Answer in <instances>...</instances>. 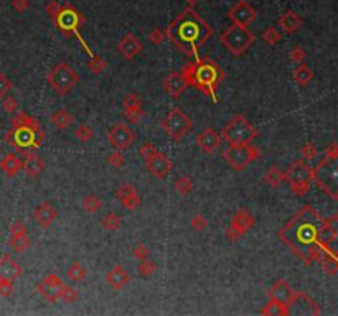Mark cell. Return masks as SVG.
Masks as SVG:
<instances>
[{"label":"cell","instance_id":"cell-31","mask_svg":"<svg viewBox=\"0 0 338 316\" xmlns=\"http://www.w3.org/2000/svg\"><path fill=\"white\" fill-rule=\"evenodd\" d=\"M292 77H294L295 84L300 86V87H305L309 86L312 81H314V71H312L307 64H297V68L294 69V72H292Z\"/></svg>","mask_w":338,"mask_h":316},{"label":"cell","instance_id":"cell-46","mask_svg":"<svg viewBox=\"0 0 338 316\" xmlns=\"http://www.w3.org/2000/svg\"><path fill=\"white\" fill-rule=\"evenodd\" d=\"M280 38H282V35H280V32L277 28H274V27H269V28H266V32L263 33V40L266 41L268 45H275V43H279Z\"/></svg>","mask_w":338,"mask_h":316},{"label":"cell","instance_id":"cell-16","mask_svg":"<svg viewBox=\"0 0 338 316\" xmlns=\"http://www.w3.org/2000/svg\"><path fill=\"white\" fill-rule=\"evenodd\" d=\"M61 287H63L61 278L56 275V273H48V275L37 285V290L48 303H56L60 300Z\"/></svg>","mask_w":338,"mask_h":316},{"label":"cell","instance_id":"cell-22","mask_svg":"<svg viewBox=\"0 0 338 316\" xmlns=\"http://www.w3.org/2000/svg\"><path fill=\"white\" fill-rule=\"evenodd\" d=\"M187 87L188 84L185 81V76L182 74V71H173L163 79V89H165V92L172 99H178L185 92Z\"/></svg>","mask_w":338,"mask_h":316},{"label":"cell","instance_id":"cell-32","mask_svg":"<svg viewBox=\"0 0 338 316\" xmlns=\"http://www.w3.org/2000/svg\"><path fill=\"white\" fill-rule=\"evenodd\" d=\"M50 122L51 126L56 127L58 130H66V128L71 126V122H73V116H71L66 109H58V111L51 114Z\"/></svg>","mask_w":338,"mask_h":316},{"label":"cell","instance_id":"cell-29","mask_svg":"<svg viewBox=\"0 0 338 316\" xmlns=\"http://www.w3.org/2000/svg\"><path fill=\"white\" fill-rule=\"evenodd\" d=\"M0 170H2L8 178H13V176H17L20 170H22V160L18 158L17 153L3 155V158L0 160Z\"/></svg>","mask_w":338,"mask_h":316},{"label":"cell","instance_id":"cell-17","mask_svg":"<svg viewBox=\"0 0 338 316\" xmlns=\"http://www.w3.org/2000/svg\"><path fill=\"white\" fill-rule=\"evenodd\" d=\"M228 18L231 20L233 23L248 27L249 23H253L256 20V10L249 2H246V0H239V2L228 12Z\"/></svg>","mask_w":338,"mask_h":316},{"label":"cell","instance_id":"cell-7","mask_svg":"<svg viewBox=\"0 0 338 316\" xmlns=\"http://www.w3.org/2000/svg\"><path fill=\"white\" fill-rule=\"evenodd\" d=\"M53 23L56 25V28H58L63 35H66V36L74 35L76 38L81 41L83 48L89 53V56L94 55L93 51L89 50V46L83 41L81 35H79V27L84 23V17L74 7H71V5H63L61 10H60V13H58V17L53 20Z\"/></svg>","mask_w":338,"mask_h":316},{"label":"cell","instance_id":"cell-27","mask_svg":"<svg viewBox=\"0 0 338 316\" xmlns=\"http://www.w3.org/2000/svg\"><path fill=\"white\" fill-rule=\"evenodd\" d=\"M106 282H107V285H109L111 288L122 290V288H126L127 285H129L131 277H129V273H127L121 265H114L109 272L106 273Z\"/></svg>","mask_w":338,"mask_h":316},{"label":"cell","instance_id":"cell-25","mask_svg":"<svg viewBox=\"0 0 338 316\" xmlns=\"http://www.w3.org/2000/svg\"><path fill=\"white\" fill-rule=\"evenodd\" d=\"M22 168L23 172L27 173L30 178H35V176L42 175L45 170V162L38 157L35 152H25L22 155Z\"/></svg>","mask_w":338,"mask_h":316},{"label":"cell","instance_id":"cell-54","mask_svg":"<svg viewBox=\"0 0 338 316\" xmlns=\"http://www.w3.org/2000/svg\"><path fill=\"white\" fill-rule=\"evenodd\" d=\"M132 252H134V257L137 258V262L144 260V258H147L148 255H150V251H148V247L145 244H137Z\"/></svg>","mask_w":338,"mask_h":316},{"label":"cell","instance_id":"cell-28","mask_svg":"<svg viewBox=\"0 0 338 316\" xmlns=\"http://www.w3.org/2000/svg\"><path fill=\"white\" fill-rule=\"evenodd\" d=\"M279 28H282L284 33L292 35V33H297L302 27V18L300 15H297L294 10H285L284 15H280L279 18Z\"/></svg>","mask_w":338,"mask_h":316},{"label":"cell","instance_id":"cell-21","mask_svg":"<svg viewBox=\"0 0 338 316\" xmlns=\"http://www.w3.org/2000/svg\"><path fill=\"white\" fill-rule=\"evenodd\" d=\"M221 142H223L221 135L211 127L204 128V130L202 133H198V137H197L198 147L202 148L203 153H208V155L216 152V150L221 147Z\"/></svg>","mask_w":338,"mask_h":316},{"label":"cell","instance_id":"cell-18","mask_svg":"<svg viewBox=\"0 0 338 316\" xmlns=\"http://www.w3.org/2000/svg\"><path fill=\"white\" fill-rule=\"evenodd\" d=\"M295 290L290 287L287 280H284V278H280V280L275 282L272 287L268 290V297L270 300H275V302L285 305L287 308H290L292 302H294L295 298Z\"/></svg>","mask_w":338,"mask_h":316},{"label":"cell","instance_id":"cell-19","mask_svg":"<svg viewBox=\"0 0 338 316\" xmlns=\"http://www.w3.org/2000/svg\"><path fill=\"white\" fill-rule=\"evenodd\" d=\"M114 194H116L117 201H119V203L124 206L126 209L134 211V209H137L142 204L140 194L137 193V190L134 188V185H131V183L121 185L119 188L116 190Z\"/></svg>","mask_w":338,"mask_h":316},{"label":"cell","instance_id":"cell-20","mask_svg":"<svg viewBox=\"0 0 338 316\" xmlns=\"http://www.w3.org/2000/svg\"><path fill=\"white\" fill-rule=\"evenodd\" d=\"M142 50H144V46H142L140 40L137 38L134 33L124 35L122 36V40L117 43V51H119V55L127 61L134 60L137 55H140Z\"/></svg>","mask_w":338,"mask_h":316},{"label":"cell","instance_id":"cell-39","mask_svg":"<svg viewBox=\"0 0 338 316\" xmlns=\"http://www.w3.org/2000/svg\"><path fill=\"white\" fill-rule=\"evenodd\" d=\"M175 191L180 194H190L193 191V181L190 176H180L175 180Z\"/></svg>","mask_w":338,"mask_h":316},{"label":"cell","instance_id":"cell-52","mask_svg":"<svg viewBox=\"0 0 338 316\" xmlns=\"http://www.w3.org/2000/svg\"><path fill=\"white\" fill-rule=\"evenodd\" d=\"M157 152H158V148L153 143H150V142L142 143L140 148H139V153L142 155V158H144V160H147L148 157H152V155L157 153Z\"/></svg>","mask_w":338,"mask_h":316},{"label":"cell","instance_id":"cell-43","mask_svg":"<svg viewBox=\"0 0 338 316\" xmlns=\"http://www.w3.org/2000/svg\"><path fill=\"white\" fill-rule=\"evenodd\" d=\"M300 153H302V158H304L305 162H314V160L319 158V148H317L312 142L305 143L304 147H302Z\"/></svg>","mask_w":338,"mask_h":316},{"label":"cell","instance_id":"cell-60","mask_svg":"<svg viewBox=\"0 0 338 316\" xmlns=\"http://www.w3.org/2000/svg\"><path fill=\"white\" fill-rule=\"evenodd\" d=\"M324 157L330 158V160H337V158H338V145H337L335 142H334V143H330L329 147L325 148Z\"/></svg>","mask_w":338,"mask_h":316},{"label":"cell","instance_id":"cell-35","mask_svg":"<svg viewBox=\"0 0 338 316\" xmlns=\"http://www.w3.org/2000/svg\"><path fill=\"white\" fill-rule=\"evenodd\" d=\"M8 246L13 249L15 252L22 253L30 247V237L28 234H18V236H10Z\"/></svg>","mask_w":338,"mask_h":316},{"label":"cell","instance_id":"cell-34","mask_svg":"<svg viewBox=\"0 0 338 316\" xmlns=\"http://www.w3.org/2000/svg\"><path fill=\"white\" fill-rule=\"evenodd\" d=\"M264 181L269 186H272V188H277V186L284 181V172L277 167V165H272V167L264 173Z\"/></svg>","mask_w":338,"mask_h":316},{"label":"cell","instance_id":"cell-15","mask_svg":"<svg viewBox=\"0 0 338 316\" xmlns=\"http://www.w3.org/2000/svg\"><path fill=\"white\" fill-rule=\"evenodd\" d=\"M122 117L127 124H137L144 117V102L137 94H127L122 101Z\"/></svg>","mask_w":338,"mask_h":316},{"label":"cell","instance_id":"cell-59","mask_svg":"<svg viewBox=\"0 0 338 316\" xmlns=\"http://www.w3.org/2000/svg\"><path fill=\"white\" fill-rule=\"evenodd\" d=\"M30 7V0H12V8L15 12L22 13Z\"/></svg>","mask_w":338,"mask_h":316},{"label":"cell","instance_id":"cell-9","mask_svg":"<svg viewBox=\"0 0 338 316\" xmlns=\"http://www.w3.org/2000/svg\"><path fill=\"white\" fill-rule=\"evenodd\" d=\"M259 157H261V150L258 147H254V145H251V143L229 145V148H226L223 152V158L226 160V163L231 168L238 170V172L246 170Z\"/></svg>","mask_w":338,"mask_h":316},{"label":"cell","instance_id":"cell-33","mask_svg":"<svg viewBox=\"0 0 338 316\" xmlns=\"http://www.w3.org/2000/svg\"><path fill=\"white\" fill-rule=\"evenodd\" d=\"M261 315H277V316H287L290 315V308H287L285 305L275 302V300H270L268 305H264L263 308H261Z\"/></svg>","mask_w":338,"mask_h":316},{"label":"cell","instance_id":"cell-2","mask_svg":"<svg viewBox=\"0 0 338 316\" xmlns=\"http://www.w3.org/2000/svg\"><path fill=\"white\" fill-rule=\"evenodd\" d=\"M163 32L178 51L193 60L198 58L200 48L214 33L211 25L206 23V20H203L193 7L182 10L180 15H177Z\"/></svg>","mask_w":338,"mask_h":316},{"label":"cell","instance_id":"cell-36","mask_svg":"<svg viewBox=\"0 0 338 316\" xmlns=\"http://www.w3.org/2000/svg\"><path fill=\"white\" fill-rule=\"evenodd\" d=\"M66 275L71 282H83L86 275H88V270L81 265L79 262H73L68 268V272H66Z\"/></svg>","mask_w":338,"mask_h":316},{"label":"cell","instance_id":"cell-12","mask_svg":"<svg viewBox=\"0 0 338 316\" xmlns=\"http://www.w3.org/2000/svg\"><path fill=\"white\" fill-rule=\"evenodd\" d=\"M107 142L111 143V147L119 152H126L127 148L132 147V143L135 142V132L124 122L116 124L107 133Z\"/></svg>","mask_w":338,"mask_h":316},{"label":"cell","instance_id":"cell-42","mask_svg":"<svg viewBox=\"0 0 338 316\" xmlns=\"http://www.w3.org/2000/svg\"><path fill=\"white\" fill-rule=\"evenodd\" d=\"M74 137L78 138V140H79L81 143H88L89 140H93L94 130H93V128H91L89 126H86V124H83V126H79L78 128H76Z\"/></svg>","mask_w":338,"mask_h":316},{"label":"cell","instance_id":"cell-6","mask_svg":"<svg viewBox=\"0 0 338 316\" xmlns=\"http://www.w3.org/2000/svg\"><path fill=\"white\" fill-rule=\"evenodd\" d=\"M256 137H258V128L241 114L234 116L221 132V138H224L229 145L251 143Z\"/></svg>","mask_w":338,"mask_h":316},{"label":"cell","instance_id":"cell-10","mask_svg":"<svg viewBox=\"0 0 338 316\" xmlns=\"http://www.w3.org/2000/svg\"><path fill=\"white\" fill-rule=\"evenodd\" d=\"M47 81L56 94L66 96L76 84H78L79 74L71 68L69 64L61 63V64H56L55 68L48 72Z\"/></svg>","mask_w":338,"mask_h":316},{"label":"cell","instance_id":"cell-41","mask_svg":"<svg viewBox=\"0 0 338 316\" xmlns=\"http://www.w3.org/2000/svg\"><path fill=\"white\" fill-rule=\"evenodd\" d=\"M83 208L84 211H88L89 214H94V212H97L102 208V201L97 198L96 194H88L83 199Z\"/></svg>","mask_w":338,"mask_h":316},{"label":"cell","instance_id":"cell-30","mask_svg":"<svg viewBox=\"0 0 338 316\" xmlns=\"http://www.w3.org/2000/svg\"><path fill=\"white\" fill-rule=\"evenodd\" d=\"M319 262L322 263V268H324L327 275L334 277L338 273V260H337L335 249H325V251H322Z\"/></svg>","mask_w":338,"mask_h":316},{"label":"cell","instance_id":"cell-44","mask_svg":"<svg viewBox=\"0 0 338 316\" xmlns=\"http://www.w3.org/2000/svg\"><path fill=\"white\" fill-rule=\"evenodd\" d=\"M88 68L93 71L94 74H101V72L107 68V63L101 58V56L93 55V56H91V60L88 61Z\"/></svg>","mask_w":338,"mask_h":316},{"label":"cell","instance_id":"cell-62","mask_svg":"<svg viewBox=\"0 0 338 316\" xmlns=\"http://www.w3.org/2000/svg\"><path fill=\"white\" fill-rule=\"evenodd\" d=\"M0 157H2V148H0Z\"/></svg>","mask_w":338,"mask_h":316},{"label":"cell","instance_id":"cell-55","mask_svg":"<svg viewBox=\"0 0 338 316\" xmlns=\"http://www.w3.org/2000/svg\"><path fill=\"white\" fill-rule=\"evenodd\" d=\"M148 40H150L153 45H162V41L165 40V32L160 28H153L152 32L148 33Z\"/></svg>","mask_w":338,"mask_h":316},{"label":"cell","instance_id":"cell-40","mask_svg":"<svg viewBox=\"0 0 338 316\" xmlns=\"http://www.w3.org/2000/svg\"><path fill=\"white\" fill-rule=\"evenodd\" d=\"M137 272H139V275H142V277H152L153 273L157 272V265H155V262L147 257L144 260H139Z\"/></svg>","mask_w":338,"mask_h":316},{"label":"cell","instance_id":"cell-8","mask_svg":"<svg viewBox=\"0 0 338 316\" xmlns=\"http://www.w3.org/2000/svg\"><path fill=\"white\" fill-rule=\"evenodd\" d=\"M338 168H337V160H330L324 157V160H320V163L314 168V178L312 181H315L317 186H320V190H324L332 199H338L337 193V180H338Z\"/></svg>","mask_w":338,"mask_h":316},{"label":"cell","instance_id":"cell-1","mask_svg":"<svg viewBox=\"0 0 338 316\" xmlns=\"http://www.w3.org/2000/svg\"><path fill=\"white\" fill-rule=\"evenodd\" d=\"M337 216L324 217L312 206H304L287 224L277 232L279 239L287 246L305 265L319 262L325 249H335Z\"/></svg>","mask_w":338,"mask_h":316},{"label":"cell","instance_id":"cell-26","mask_svg":"<svg viewBox=\"0 0 338 316\" xmlns=\"http://www.w3.org/2000/svg\"><path fill=\"white\" fill-rule=\"evenodd\" d=\"M254 224H256L254 216L251 214L248 209H239V211L234 212V216L231 217V224L229 226L234 227V229L239 231L244 236L246 232H249L251 229H253Z\"/></svg>","mask_w":338,"mask_h":316},{"label":"cell","instance_id":"cell-49","mask_svg":"<svg viewBox=\"0 0 338 316\" xmlns=\"http://www.w3.org/2000/svg\"><path fill=\"white\" fill-rule=\"evenodd\" d=\"M289 56H290V61L300 64V63H304V60L307 58V51L302 48V46H294V48L289 51Z\"/></svg>","mask_w":338,"mask_h":316},{"label":"cell","instance_id":"cell-38","mask_svg":"<svg viewBox=\"0 0 338 316\" xmlns=\"http://www.w3.org/2000/svg\"><path fill=\"white\" fill-rule=\"evenodd\" d=\"M101 226L104 227L106 231H117L122 226V221L116 212H107V214L102 217Z\"/></svg>","mask_w":338,"mask_h":316},{"label":"cell","instance_id":"cell-58","mask_svg":"<svg viewBox=\"0 0 338 316\" xmlns=\"http://www.w3.org/2000/svg\"><path fill=\"white\" fill-rule=\"evenodd\" d=\"M224 236H226V239H228L229 242H238V241L243 237L241 232L236 231V229H234V227H231V226H228V229H226V232H224Z\"/></svg>","mask_w":338,"mask_h":316},{"label":"cell","instance_id":"cell-51","mask_svg":"<svg viewBox=\"0 0 338 316\" xmlns=\"http://www.w3.org/2000/svg\"><path fill=\"white\" fill-rule=\"evenodd\" d=\"M13 295V282L5 280V278H0V297L8 298Z\"/></svg>","mask_w":338,"mask_h":316},{"label":"cell","instance_id":"cell-3","mask_svg":"<svg viewBox=\"0 0 338 316\" xmlns=\"http://www.w3.org/2000/svg\"><path fill=\"white\" fill-rule=\"evenodd\" d=\"M182 74L185 76V81L188 86H193L195 89L203 92L204 96L211 97L213 102H218L216 97V87L221 84L224 79V71L221 69L216 61L211 58H195L192 63L183 66Z\"/></svg>","mask_w":338,"mask_h":316},{"label":"cell","instance_id":"cell-14","mask_svg":"<svg viewBox=\"0 0 338 316\" xmlns=\"http://www.w3.org/2000/svg\"><path fill=\"white\" fill-rule=\"evenodd\" d=\"M145 168L153 178L157 180H165L168 173L172 172V160L167 157L165 153H162L158 150L157 153H153L152 157L145 160Z\"/></svg>","mask_w":338,"mask_h":316},{"label":"cell","instance_id":"cell-57","mask_svg":"<svg viewBox=\"0 0 338 316\" xmlns=\"http://www.w3.org/2000/svg\"><path fill=\"white\" fill-rule=\"evenodd\" d=\"M61 7H63V5H61L60 2H56V0H53V2H50V3L47 5V13H48V17H50L51 20H55L56 17H58V13H60Z\"/></svg>","mask_w":338,"mask_h":316},{"label":"cell","instance_id":"cell-50","mask_svg":"<svg viewBox=\"0 0 338 316\" xmlns=\"http://www.w3.org/2000/svg\"><path fill=\"white\" fill-rule=\"evenodd\" d=\"M190 224L195 231H198V232H202L204 231L208 227V219L204 217L203 214H197V216H193L192 217V221H190Z\"/></svg>","mask_w":338,"mask_h":316},{"label":"cell","instance_id":"cell-37","mask_svg":"<svg viewBox=\"0 0 338 316\" xmlns=\"http://www.w3.org/2000/svg\"><path fill=\"white\" fill-rule=\"evenodd\" d=\"M35 124H38V119L35 117H30L27 112L23 111H18L13 114V119H12V127H20V126H35Z\"/></svg>","mask_w":338,"mask_h":316},{"label":"cell","instance_id":"cell-5","mask_svg":"<svg viewBox=\"0 0 338 316\" xmlns=\"http://www.w3.org/2000/svg\"><path fill=\"white\" fill-rule=\"evenodd\" d=\"M254 40V33L248 27H243V25L238 23H233L231 27H228L219 35V41L233 56H243L253 46Z\"/></svg>","mask_w":338,"mask_h":316},{"label":"cell","instance_id":"cell-45","mask_svg":"<svg viewBox=\"0 0 338 316\" xmlns=\"http://www.w3.org/2000/svg\"><path fill=\"white\" fill-rule=\"evenodd\" d=\"M60 298H63L65 302H68V303H74L76 300H78V290L73 288L71 285L63 283V287L60 290Z\"/></svg>","mask_w":338,"mask_h":316},{"label":"cell","instance_id":"cell-23","mask_svg":"<svg viewBox=\"0 0 338 316\" xmlns=\"http://www.w3.org/2000/svg\"><path fill=\"white\" fill-rule=\"evenodd\" d=\"M22 275H23V268L20 267L8 253L0 255V278H5V280H10L15 283Z\"/></svg>","mask_w":338,"mask_h":316},{"label":"cell","instance_id":"cell-56","mask_svg":"<svg viewBox=\"0 0 338 316\" xmlns=\"http://www.w3.org/2000/svg\"><path fill=\"white\" fill-rule=\"evenodd\" d=\"M18 234H28L27 226L23 224L22 221H15L10 226V236H18Z\"/></svg>","mask_w":338,"mask_h":316},{"label":"cell","instance_id":"cell-61","mask_svg":"<svg viewBox=\"0 0 338 316\" xmlns=\"http://www.w3.org/2000/svg\"><path fill=\"white\" fill-rule=\"evenodd\" d=\"M185 2L188 3V7H195V5H198L202 0H185Z\"/></svg>","mask_w":338,"mask_h":316},{"label":"cell","instance_id":"cell-47","mask_svg":"<svg viewBox=\"0 0 338 316\" xmlns=\"http://www.w3.org/2000/svg\"><path fill=\"white\" fill-rule=\"evenodd\" d=\"M107 162H109L111 167H114V168H121V167H124V163H126V157H124V153L119 152V150H114L112 153L107 155Z\"/></svg>","mask_w":338,"mask_h":316},{"label":"cell","instance_id":"cell-53","mask_svg":"<svg viewBox=\"0 0 338 316\" xmlns=\"http://www.w3.org/2000/svg\"><path fill=\"white\" fill-rule=\"evenodd\" d=\"M10 89H12V81H10L5 74L0 72V99L7 96L10 92Z\"/></svg>","mask_w":338,"mask_h":316},{"label":"cell","instance_id":"cell-13","mask_svg":"<svg viewBox=\"0 0 338 316\" xmlns=\"http://www.w3.org/2000/svg\"><path fill=\"white\" fill-rule=\"evenodd\" d=\"M314 178V168L307 165L305 160H297L290 165L289 170L284 172V180L289 181V185H312Z\"/></svg>","mask_w":338,"mask_h":316},{"label":"cell","instance_id":"cell-11","mask_svg":"<svg viewBox=\"0 0 338 316\" xmlns=\"http://www.w3.org/2000/svg\"><path fill=\"white\" fill-rule=\"evenodd\" d=\"M160 127L173 142H180L182 138L192 130L193 124L190 121V117H188L182 109L175 107L163 117V121L160 122Z\"/></svg>","mask_w":338,"mask_h":316},{"label":"cell","instance_id":"cell-24","mask_svg":"<svg viewBox=\"0 0 338 316\" xmlns=\"http://www.w3.org/2000/svg\"><path fill=\"white\" fill-rule=\"evenodd\" d=\"M56 217H58V209H56L50 201H43L33 212V219L37 221V224L42 227V229L50 227Z\"/></svg>","mask_w":338,"mask_h":316},{"label":"cell","instance_id":"cell-48","mask_svg":"<svg viewBox=\"0 0 338 316\" xmlns=\"http://www.w3.org/2000/svg\"><path fill=\"white\" fill-rule=\"evenodd\" d=\"M2 107H3V111L8 112V114H15L20 109L18 101L15 99L13 96H5V97H2Z\"/></svg>","mask_w":338,"mask_h":316},{"label":"cell","instance_id":"cell-4","mask_svg":"<svg viewBox=\"0 0 338 316\" xmlns=\"http://www.w3.org/2000/svg\"><path fill=\"white\" fill-rule=\"evenodd\" d=\"M45 140V132L40 127V122L35 126H20L12 127L5 133V142L13 147L18 153L35 152Z\"/></svg>","mask_w":338,"mask_h":316}]
</instances>
